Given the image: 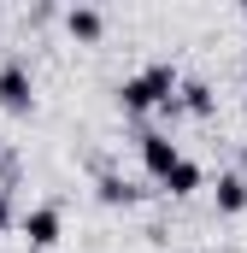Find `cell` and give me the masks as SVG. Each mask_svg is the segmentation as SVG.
Returning a JSON list of instances; mask_svg holds the SVG:
<instances>
[{
    "instance_id": "5",
    "label": "cell",
    "mask_w": 247,
    "mask_h": 253,
    "mask_svg": "<svg viewBox=\"0 0 247 253\" xmlns=\"http://www.w3.org/2000/svg\"><path fill=\"white\" fill-rule=\"evenodd\" d=\"M94 200H100V206H135L141 189H135L129 177H118V171H100V177H94Z\"/></svg>"
},
{
    "instance_id": "2",
    "label": "cell",
    "mask_w": 247,
    "mask_h": 253,
    "mask_svg": "<svg viewBox=\"0 0 247 253\" xmlns=\"http://www.w3.org/2000/svg\"><path fill=\"white\" fill-rule=\"evenodd\" d=\"M0 106L18 112V118L36 112V77H30V65H24V59H6V65H0Z\"/></svg>"
},
{
    "instance_id": "3",
    "label": "cell",
    "mask_w": 247,
    "mask_h": 253,
    "mask_svg": "<svg viewBox=\"0 0 247 253\" xmlns=\"http://www.w3.org/2000/svg\"><path fill=\"white\" fill-rule=\"evenodd\" d=\"M18 230H24V242L36 253H47V248H59V236H65V212L59 206H30V212H18Z\"/></svg>"
},
{
    "instance_id": "12",
    "label": "cell",
    "mask_w": 247,
    "mask_h": 253,
    "mask_svg": "<svg viewBox=\"0 0 247 253\" xmlns=\"http://www.w3.org/2000/svg\"><path fill=\"white\" fill-rule=\"evenodd\" d=\"M242 177H247V141H242Z\"/></svg>"
},
{
    "instance_id": "11",
    "label": "cell",
    "mask_w": 247,
    "mask_h": 253,
    "mask_svg": "<svg viewBox=\"0 0 247 253\" xmlns=\"http://www.w3.org/2000/svg\"><path fill=\"white\" fill-rule=\"evenodd\" d=\"M0 183H12V159H6V147H0Z\"/></svg>"
},
{
    "instance_id": "6",
    "label": "cell",
    "mask_w": 247,
    "mask_h": 253,
    "mask_svg": "<svg viewBox=\"0 0 247 253\" xmlns=\"http://www.w3.org/2000/svg\"><path fill=\"white\" fill-rule=\"evenodd\" d=\"M212 200H218V212H224V218L247 212V177H242V171H224V177H218V189H212Z\"/></svg>"
},
{
    "instance_id": "9",
    "label": "cell",
    "mask_w": 247,
    "mask_h": 253,
    "mask_svg": "<svg viewBox=\"0 0 247 253\" xmlns=\"http://www.w3.org/2000/svg\"><path fill=\"white\" fill-rule=\"evenodd\" d=\"M165 189L177 194V200H183V194H194V189H206V171H200V165H194V159H177V165H171V177H165Z\"/></svg>"
},
{
    "instance_id": "10",
    "label": "cell",
    "mask_w": 247,
    "mask_h": 253,
    "mask_svg": "<svg viewBox=\"0 0 247 253\" xmlns=\"http://www.w3.org/2000/svg\"><path fill=\"white\" fill-rule=\"evenodd\" d=\"M12 224H18V206H12V189H6V183H0V236H6V230H12Z\"/></svg>"
},
{
    "instance_id": "8",
    "label": "cell",
    "mask_w": 247,
    "mask_h": 253,
    "mask_svg": "<svg viewBox=\"0 0 247 253\" xmlns=\"http://www.w3.org/2000/svg\"><path fill=\"white\" fill-rule=\"evenodd\" d=\"M171 112H194V118H206V112H212V88H206L200 77L177 83V100H171Z\"/></svg>"
},
{
    "instance_id": "4",
    "label": "cell",
    "mask_w": 247,
    "mask_h": 253,
    "mask_svg": "<svg viewBox=\"0 0 247 253\" xmlns=\"http://www.w3.org/2000/svg\"><path fill=\"white\" fill-rule=\"evenodd\" d=\"M177 159H183V147H177L171 135H159V129H147V135H141V171H147L153 183H165Z\"/></svg>"
},
{
    "instance_id": "7",
    "label": "cell",
    "mask_w": 247,
    "mask_h": 253,
    "mask_svg": "<svg viewBox=\"0 0 247 253\" xmlns=\"http://www.w3.org/2000/svg\"><path fill=\"white\" fill-rule=\"evenodd\" d=\"M65 30H71L77 42H100V36H106V12H100V6H71V12H65Z\"/></svg>"
},
{
    "instance_id": "1",
    "label": "cell",
    "mask_w": 247,
    "mask_h": 253,
    "mask_svg": "<svg viewBox=\"0 0 247 253\" xmlns=\"http://www.w3.org/2000/svg\"><path fill=\"white\" fill-rule=\"evenodd\" d=\"M177 65L153 59L147 71H135V77H124L118 83V106L129 112V118H141V112H171V100H177Z\"/></svg>"
},
{
    "instance_id": "13",
    "label": "cell",
    "mask_w": 247,
    "mask_h": 253,
    "mask_svg": "<svg viewBox=\"0 0 247 253\" xmlns=\"http://www.w3.org/2000/svg\"><path fill=\"white\" fill-rule=\"evenodd\" d=\"M242 18H247V0H242Z\"/></svg>"
}]
</instances>
